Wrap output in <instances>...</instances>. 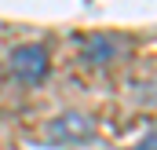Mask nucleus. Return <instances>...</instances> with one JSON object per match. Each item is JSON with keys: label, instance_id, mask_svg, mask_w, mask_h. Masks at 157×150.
I'll return each mask as SVG.
<instances>
[{"label": "nucleus", "instance_id": "7ed1b4c3", "mask_svg": "<svg viewBox=\"0 0 157 150\" xmlns=\"http://www.w3.org/2000/svg\"><path fill=\"white\" fill-rule=\"evenodd\" d=\"M80 51H84V62H88V66H110L121 55V40L110 37V33H91V37L84 40Z\"/></svg>", "mask_w": 157, "mask_h": 150}, {"label": "nucleus", "instance_id": "20e7f679", "mask_svg": "<svg viewBox=\"0 0 157 150\" xmlns=\"http://www.w3.org/2000/svg\"><path fill=\"white\" fill-rule=\"evenodd\" d=\"M132 150H157V132H150V136H143V139H139V143H135Z\"/></svg>", "mask_w": 157, "mask_h": 150}, {"label": "nucleus", "instance_id": "f03ea898", "mask_svg": "<svg viewBox=\"0 0 157 150\" xmlns=\"http://www.w3.org/2000/svg\"><path fill=\"white\" fill-rule=\"evenodd\" d=\"M44 139L51 147H80V143L95 139V121L88 113H59L55 121H48Z\"/></svg>", "mask_w": 157, "mask_h": 150}, {"label": "nucleus", "instance_id": "f257e3e1", "mask_svg": "<svg viewBox=\"0 0 157 150\" xmlns=\"http://www.w3.org/2000/svg\"><path fill=\"white\" fill-rule=\"evenodd\" d=\"M7 73L15 77L18 84H40L44 77L51 73V55H48V48L37 44V40L11 48V55H7Z\"/></svg>", "mask_w": 157, "mask_h": 150}]
</instances>
